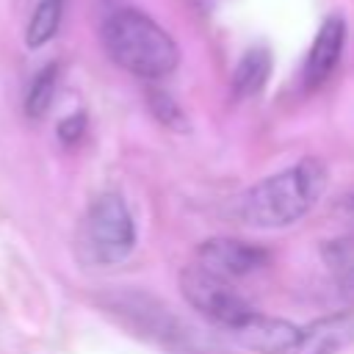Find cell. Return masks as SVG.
<instances>
[{
    "label": "cell",
    "instance_id": "6da1fadb",
    "mask_svg": "<svg viewBox=\"0 0 354 354\" xmlns=\"http://www.w3.org/2000/svg\"><path fill=\"white\" fill-rule=\"evenodd\" d=\"M326 163L318 158H301L299 163L254 183L235 202V216L246 227L279 230L296 224L321 199L326 188Z\"/></svg>",
    "mask_w": 354,
    "mask_h": 354
},
{
    "label": "cell",
    "instance_id": "7a4b0ae2",
    "mask_svg": "<svg viewBox=\"0 0 354 354\" xmlns=\"http://www.w3.org/2000/svg\"><path fill=\"white\" fill-rule=\"evenodd\" d=\"M102 44L116 66L144 80L166 77L180 64L174 39L138 8L113 11L102 25Z\"/></svg>",
    "mask_w": 354,
    "mask_h": 354
},
{
    "label": "cell",
    "instance_id": "3957f363",
    "mask_svg": "<svg viewBox=\"0 0 354 354\" xmlns=\"http://www.w3.org/2000/svg\"><path fill=\"white\" fill-rule=\"evenodd\" d=\"M83 246L100 266L122 263L136 246V224L119 194H100L83 218Z\"/></svg>",
    "mask_w": 354,
    "mask_h": 354
},
{
    "label": "cell",
    "instance_id": "277c9868",
    "mask_svg": "<svg viewBox=\"0 0 354 354\" xmlns=\"http://www.w3.org/2000/svg\"><path fill=\"white\" fill-rule=\"evenodd\" d=\"M180 290L185 296V301L199 313L205 315L207 321L224 326L227 332L235 329L254 307L230 288V282L207 274L205 268L199 266H188L183 274H180Z\"/></svg>",
    "mask_w": 354,
    "mask_h": 354
},
{
    "label": "cell",
    "instance_id": "5b68a950",
    "mask_svg": "<svg viewBox=\"0 0 354 354\" xmlns=\"http://www.w3.org/2000/svg\"><path fill=\"white\" fill-rule=\"evenodd\" d=\"M108 313H113L124 326H130L136 335H144L160 346H183L185 332L180 321L155 299L147 293H116L108 299Z\"/></svg>",
    "mask_w": 354,
    "mask_h": 354
},
{
    "label": "cell",
    "instance_id": "8992f818",
    "mask_svg": "<svg viewBox=\"0 0 354 354\" xmlns=\"http://www.w3.org/2000/svg\"><path fill=\"white\" fill-rule=\"evenodd\" d=\"M196 257H199V268H205L207 274L224 282L249 277L268 266V252L241 238H207L205 243H199Z\"/></svg>",
    "mask_w": 354,
    "mask_h": 354
},
{
    "label": "cell",
    "instance_id": "52a82bcc",
    "mask_svg": "<svg viewBox=\"0 0 354 354\" xmlns=\"http://www.w3.org/2000/svg\"><path fill=\"white\" fill-rule=\"evenodd\" d=\"M299 332L301 326L274 315H263L257 310H252L235 329H230L238 346L257 354H293L299 343Z\"/></svg>",
    "mask_w": 354,
    "mask_h": 354
},
{
    "label": "cell",
    "instance_id": "ba28073f",
    "mask_svg": "<svg viewBox=\"0 0 354 354\" xmlns=\"http://www.w3.org/2000/svg\"><path fill=\"white\" fill-rule=\"evenodd\" d=\"M343 44H346V22L343 17H326L324 25L315 33V41L307 53L304 61V86L307 88H318L337 66L340 55H343Z\"/></svg>",
    "mask_w": 354,
    "mask_h": 354
},
{
    "label": "cell",
    "instance_id": "9c48e42d",
    "mask_svg": "<svg viewBox=\"0 0 354 354\" xmlns=\"http://www.w3.org/2000/svg\"><path fill=\"white\" fill-rule=\"evenodd\" d=\"M348 343H354V313H337L304 326L293 354H337Z\"/></svg>",
    "mask_w": 354,
    "mask_h": 354
},
{
    "label": "cell",
    "instance_id": "30bf717a",
    "mask_svg": "<svg viewBox=\"0 0 354 354\" xmlns=\"http://www.w3.org/2000/svg\"><path fill=\"white\" fill-rule=\"evenodd\" d=\"M271 75V53L266 47H252L243 53V58L238 61L235 72H232V91L235 97L246 100V97H254L266 80Z\"/></svg>",
    "mask_w": 354,
    "mask_h": 354
},
{
    "label": "cell",
    "instance_id": "8fae6325",
    "mask_svg": "<svg viewBox=\"0 0 354 354\" xmlns=\"http://www.w3.org/2000/svg\"><path fill=\"white\" fill-rule=\"evenodd\" d=\"M64 6H66V0H39L36 3L33 14L28 19V30H25V44L28 47H41L58 33Z\"/></svg>",
    "mask_w": 354,
    "mask_h": 354
},
{
    "label": "cell",
    "instance_id": "7c38bea8",
    "mask_svg": "<svg viewBox=\"0 0 354 354\" xmlns=\"http://www.w3.org/2000/svg\"><path fill=\"white\" fill-rule=\"evenodd\" d=\"M55 86H58V66L55 64H47L30 83L28 94H25V113L30 119H41L55 97Z\"/></svg>",
    "mask_w": 354,
    "mask_h": 354
},
{
    "label": "cell",
    "instance_id": "4fadbf2b",
    "mask_svg": "<svg viewBox=\"0 0 354 354\" xmlns=\"http://www.w3.org/2000/svg\"><path fill=\"white\" fill-rule=\"evenodd\" d=\"M152 111H155V116L163 122V124H169V127H174V130H185L188 124H185V119H183V113H180V108L166 97V94H152Z\"/></svg>",
    "mask_w": 354,
    "mask_h": 354
},
{
    "label": "cell",
    "instance_id": "5bb4252c",
    "mask_svg": "<svg viewBox=\"0 0 354 354\" xmlns=\"http://www.w3.org/2000/svg\"><path fill=\"white\" fill-rule=\"evenodd\" d=\"M83 127H86V116H83V113H72L69 119H64V122L58 124V136H61L66 144H72V141L80 138Z\"/></svg>",
    "mask_w": 354,
    "mask_h": 354
},
{
    "label": "cell",
    "instance_id": "9a60e30c",
    "mask_svg": "<svg viewBox=\"0 0 354 354\" xmlns=\"http://www.w3.org/2000/svg\"><path fill=\"white\" fill-rule=\"evenodd\" d=\"M337 296L346 301V304H354V263L343 271V277L337 279Z\"/></svg>",
    "mask_w": 354,
    "mask_h": 354
},
{
    "label": "cell",
    "instance_id": "2e32d148",
    "mask_svg": "<svg viewBox=\"0 0 354 354\" xmlns=\"http://www.w3.org/2000/svg\"><path fill=\"white\" fill-rule=\"evenodd\" d=\"M335 213L340 216V221H346L348 227H354V194H348V196H343V199L337 202V207H335Z\"/></svg>",
    "mask_w": 354,
    "mask_h": 354
}]
</instances>
